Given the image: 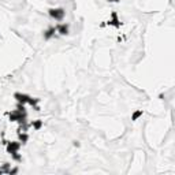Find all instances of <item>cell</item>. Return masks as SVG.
<instances>
[{
	"label": "cell",
	"mask_w": 175,
	"mask_h": 175,
	"mask_svg": "<svg viewBox=\"0 0 175 175\" xmlns=\"http://www.w3.org/2000/svg\"><path fill=\"white\" fill-rule=\"evenodd\" d=\"M18 149H19V144L18 142H10V144H8V147H7L8 153L17 155V153H18Z\"/></svg>",
	"instance_id": "cell-1"
},
{
	"label": "cell",
	"mask_w": 175,
	"mask_h": 175,
	"mask_svg": "<svg viewBox=\"0 0 175 175\" xmlns=\"http://www.w3.org/2000/svg\"><path fill=\"white\" fill-rule=\"evenodd\" d=\"M51 15H52L55 19H62L63 15H65V11L63 10H51Z\"/></svg>",
	"instance_id": "cell-2"
},
{
	"label": "cell",
	"mask_w": 175,
	"mask_h": 175,
	"mask_svg": "<svg viewBox=\"0 0 175 175\" xmlns=\"http://www.w3.org/2000/svg\"><path fill=\"white\" fill-rule=\"evenodd\" d=\"M57 30H59V33H60V34H66V33H67V26L62 25V26H59V28H57Z\"/></svg>",
	"instance_id": "cell-3"
}]
</instances>
